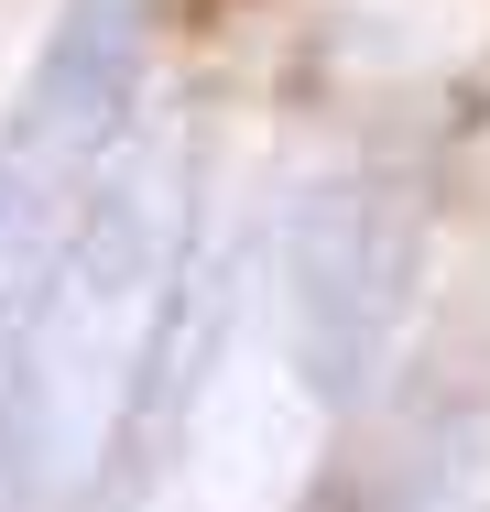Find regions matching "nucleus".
<instances>
[{
  "label": "nucleus",
  "mask_w": 490,
  "mask_h": 512,
  "mask_svg": "<svg viewBox=\"0 0 490 512\" xmlns=\"http://www.w3.org/2000/svg\"><path fill=\"white\" fill-rule=\"evenodd\" d=\"M186 120L153 109L88 186L0 207V512H88L186 295Z\"/></svg>",
  "instance_id": "nucleus-1"
},
{
  "label": "nucleus",
  "mask_w": 490,
  "mask_h": 512,
  "mask_svg": "<svg viewBox=\"0 0 490 512\" xmlns=\"http://www.w3.org/2000/svg\"><path fill=\"white\" fill-rule=\"evenodd\" d=\"M403 512H490V436H447L436 469L403 491Z\"/></svg>",
  "instance_id": "nucleus-2"
}]
</instances>
